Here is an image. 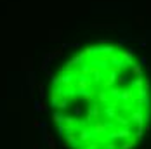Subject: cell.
<instances>
[{
    "mask_svg": "<svg viewBox=\"0 0 151 149\" xmlns=\"http://www.w3.org/2000/svg\"><path fill=\"white\" fill-rule=\"evenodd\" d=\"M35 107H37L38 111H45V109H47V106L44 104V102H37V106H35Z\"/></svg>",
    "mask_w": 151,
    "mask_h": 149,
    "instance_id": "1",
    "label": "cell"
}]
</instances>
